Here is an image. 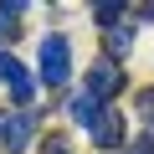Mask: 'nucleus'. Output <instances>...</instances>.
<instances>
[{
  "mask_svg": "<svg viewBox=\"0 0 154 154\" xmlns=\"http://www.w3.org/2000/svg\"><path fill=\"white\" fill-rule=\"evenodd\" d=\"M128 41H134V31H128V26H113V31H108V46H113L118 57L128 51Z\"/></svg>",
  "mask_w": 154,
  "mask_h": 154,
  "instance_id": "6e6552de",
  "label": "nucleus"
},
{
  "mask_svg": "<svg viewBox=\"0 0 154 154\" xmlns=\"http://www.w3.org/2000/svg\"><path fill=\"white\" fill-rule=\"evenodd\" d=\"M139 118L154 128V88H144V93H139Z\"/></svg>",
  "mask_w": 154,
  "mask_h": 154,
  "instance_id": "1a4fd4ad",
  "label": "nucleus"
},
{
  "mask_svg": "<svg viewBox=\"0 0 154 154\" xmlns=\"http://www.w3.org/2000/svg\"><path fill=\"white\" fill-rule=\"evenodd\" d=\"M31 128H36V113H31V108H16V113L5 118V128H0L5 149H11V154H21V149L31 144Z\"/></svg>",
  "mask_w": 154,
  "mask_h": 154,
  "instance_id": "7ed1b4c3",
  "label": "nucleus"
},
{
  "mask_svg": "<svg viewBox=\"0 0 154 154\" xmlns=\"http://www.w3.org/2000/svg\"><path fill=\"white\" fill-rule=\"evenodd\" d=\"M36 62H41V82H46V88H62V82H67V72H72V41H67L62 31L41 36Z\"/></svg>",
  "mask_w": 154,
  "mask_h": 154,
  "instance_id": "f257e3e1",
  "label": "nucleus"
},
{
  "mask_svg": "<svg viewBox=\"0 0 154 154\" xmlns=\"http://www.w3.org/2000/svg\"><path fill=\"white\" fill-rule=\"evenodd\" d=\"M0 82H5L11 93H16V108H31V98H36V77L11 57V51H0Z\"/></svg>",
  "mask_w": 154,
  "mask_h": 154,
  "instance_id": "f03ea898",
  "label": "nucleus"
},
{
  "mask_svg": "<svg viewBox=\"0 0 154 154\" xmlns=\"http://www.w3.org/2000/svg\"><path fill=\"white\" fill-rule=\"evenodd\" d=\"M41 154H72V144L62 134H51V139H41Z\"/></svg>",
  "mask_w": 154,
  "mask_h": 154,
  "instance_id": "9d476101",
  "label": "nucleus"
},
{
  "mask_svg": "<svg viewBox=\"0 0 154 154\" xmlns=\"http://www.w3.org/2000/svg\"><path fill=\"white\" fill-rule=\"evenodd\" d=\"M118 88H123V72H118L113 62H93V67H88V93H93V98H113Z\"/></svg>",
  "mask_w": 154,
  "mask_h": 154,
  "instance_id": "20e7f679",
  "label": "nucleus"
},
{
  "mask_svg": "<svg viewBox=\"0 0 154 154\" xmlns=\"http://www.w3.org/2000/svg\"><path fill=\"white\" fill-rule=\"evenodd\" d=\"M62 108H67V118L88 123V128H93V123L103 118V98H93L88 88H82V93H67V103H62Z\"/></svg>",
  "mask_w": 154,
  "mask_h": 154,
  "instance_id": "39448f33",
  "label": "nucleus"
},
{
  "mask_svg": "<svg viewBox=\"0 0 154 154\" xmlns=\"http://www.w3.org/2000/svg\"><path fill=\"white\" fill-rule=\"evenodd\" d=\"M128 154H154V134H144V139H134V144H128Z\"/></svg>",
  "mask_w": 154,
  "mask_h": 154,
  "instance_id": "9b49d317",
  "label": "nucleus"
},
{
  "mask_svg": "<svg viewBox=\"0 0 154 154\" xmlns=\"http://www.w3.org/2000/svg\"><path fill=\"white\" fill-rule=\"evenodd\" d=\"M93 144H98V149H118V144H123V118H118L113 108H103V118L93 123Z\"/></svg>",
  "mask_w": 154,
  "mask_h": 154,
  "instance_id": "423d86ee",
  "label": "nucleus"
},
{
  "mask_svg": "<svg viewBox=\"0 0 154 154\" xmlns=\"http://www.w3.org/2000/svg\"><path fill=\"white\" fill-rule=\"evenodd\" d=\"M16 16H21V5H16V0H5V5H0V46H5V41H16Z\"/></svg>",
  "mask_w": 154,
  "mask_h": 154,
  "instance_id": "0eeeda50",
  "label": "nucleus"
}]
</instances>
